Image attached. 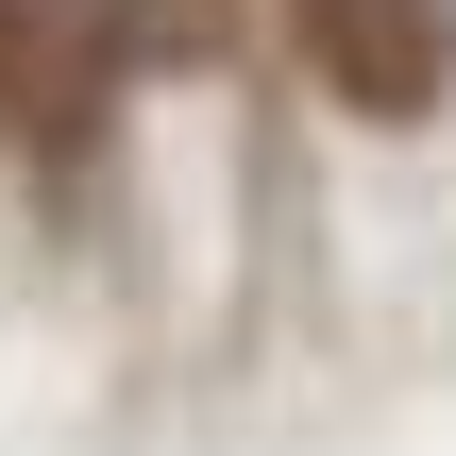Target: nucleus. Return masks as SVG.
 Segmentation results:
<instances>
[{"label":"nucleus","mask_w":456,"mask_h":456,"mask_svg":"<svg viewBox=\"0 0 456 456\" xmlns=\"http://www.w3.org/2000/svg\"><path fill=\"white\" fill-rule=\"evenodd\" d=\"M288 34H305L322 102H355V118H440V85H456L440 0H288Z\"/></svg>","instance_id":"1"},{"label":"nucleus","mask_w":456,"mask_h":456,"mask_svg":"<svg viewBox=\"0 0 456 456\" xmlns=\"http://www.w3.org/2000/svg\"><path fill=\"white\" fill-rule=\"evenodd\" d=\"M102 85V34L85 0H0V135H68Z\"/></svg>","instance_id":"2"}]
</instances>
